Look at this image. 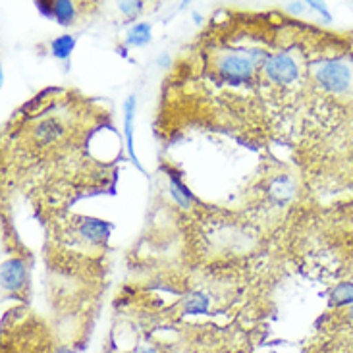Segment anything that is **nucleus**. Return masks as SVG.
Masks as SVG:
<instances>
[{"label":"nucleus","instance_id":"nucleus-1","mask_svg":"<svg viewBox=\"0 0 353 353\" xmlns=\"http://www.w3.org/2000/svg\"><path fill=\"white\" fill-rule=\"evenodd\" d=\"M315 83L326 93L344 95L353 89V64L345 58H323L316 60L313 68Z\"/></svg>","mask_w":353,"mask_h":353},{"label":"nucleus","instance_id":"nucleus-2","mask_svg":"<svg viewBox=\"0 0 353 353\" xmlns=\"http://www.w3.org/2000/svg\"><path fill=\"white\" fill-rule=\"evenodd\" d=\"M255 64V58L249 52L230 50L219 58V74L228 83H245L253 77Z\"/></svg>","mask_w":353,"mask_h":353},{"label":"nucleus","instance_id":"nucleus-3","mask_svg":"<svg viewBox=\"0 0 353 353\" xmlns=\"http://www.w3.org/2000/svg\"><path fill=\"white\" fill-rule=\"evenodd\" d=\"M265 74L276 85H292L299 79V74H301L299 60L292 52H276L267 58Z\"/></svg>","mask_w":353,"mask_h":353},{"label":"nucleus","instance_id":"nucleus-4","mask_svg":"<svg viewBox=\"0 0 353 353\" xmlns=\"http://www.w3.org/2000/svg\"><path fill=\"white\" fill-rule=\"evenodd\" d=\"M28 268L21 263V259H8L2 265V288L6 292H16L26 284Z\"/></svg>","mask_w":353,"mask_h":353},{"label":"nucleus","instance_id":"nucleus-5","mask_svg":"<svg viewBox=\"0 0 353 353\" xmlns=\"http://www.w3.org/2000/svg\"><path fill=\"white\" fill-rule=\"evenodd\" d=\"M37 8L45 12L50 18L58 19L62 26L72 23L76 18V6L74 2H66V0H57V2H37Z\"/></svg>","mask_w":353,"mask_h":353},{"label":"nucleus","instance_id":"nucleus-6","mask_svg":"<svg viewBox=\"0 0 353 353\" xmlns=\"http://www.w3.org/2000/svg\"><path fill=\"white\" fill-rule=\"evenodd\" d=\"M134 112H135V99L134 97H130L124 105L125 147H128V151H130L132 163H134L135 166H139V163H137V157H135V149H134Z\"/></svg>","mask_w":353,"mask_h":353},{"label":"nucleus","instance_id":"nucleus-7","mask_svg":"<svg viewBox=\"0 0 353 353\" xmlns=\"http://www.w3.org/2000/svg\"><path fill=\"white\" fill-rule=\"evenodd\" d=\"M330 305L332 307H350L353 305V284L344 282L336 284L330 292Z\"/></svg>","mask_w":353,"mask_h":353},{"label":"nucleus","instance_id":"nucleus-8","mask_svg":"<svg viewBox=\"0 0 353 353\" xmlns=\"http://www.w3.org/2000/svg\"><path fill=\"white\" fill-rule=\"evenodd\" d=\"M149 41H151V28L147 23H137L128 33V43L135 47H143Z\"/></svg>","mask_w":353,"mask_h":353},{"label":"nucleus","instance_id":"nucleus-9","mask_svg":"<svg viewBox=\"0 0 353 353\" xmlns=\"http://www.w3.org/2000/svg\"><path fill=\"white\" fill-rule=\"evenodd\" d=\"M76 47V41L72 35H62V37H57L52 41V45H50V50H52V54L57 58H68L72 54V50Z\"/></svg>","mask_w":353,"mask_h":353},{"label":"nucleus","instance_id":"nucleus-10","mask_svg":"<svg viewBox=\"0 0 353 353\" xmlns=\"http://www.w3.org/2000/svg\"><path fill=\"white\" fill-rule=\"evenodd\" d=\"M210 307L209 297L205 294H191V297L185 301V313L191 315H199V313H207Z\"/></svg>","mask_w":353,"mask_h":353},{"label":"nucleus","instance_id":"nucleus-11","mask_svg":"<svg viewBox=\"0 0 353 353\" xmlns=\"http://www.w3.org/2000/svg\"><path fill=\"white\" fill-rule=\"evenodd\" d=\"M170 193H172L174 201H176L180 207H183V209H190L191 207L190 191L185 190V188L180 183V180H178V178H174V176H170Z\"/></svg>","mask_w":353,"mask_h":353},{"label":"nucleus","instance_id":"nucleus-12","mask_svg":"<svg viewBox=\"0 0 353 353\" xmlns=\"http://www.w3.org/2000/svg\"><path fill=\"white\" fill-rule=\"evenodd\" d=\"M120 10L125 12L128 16H132V18H134L137 12H141V10H143V2H122V4H120Z\"/></svg>","mask_w":353,"mask_h":353},{"label":"nucleus","instance_id":"nucleus-13","mask_svg":"<svg viewBox=\"0 0 353 353\" xmlns=\"http://www.w3.org/2000/svg\"><path fill=\"white\" fill-rule=\"evenodd\" d=\"M344 315H345V321H347V323H350V325L353 326V305L345 307Z\"/></svg>","mask_w":353,"mask_h":353},{"label":"nucleus","instance_id":"nucleus-14","mask_svg":"<svg viewBox=\"0 0 353 353\" xmlns=\"http://www.w3.org/2000/svg\"><path fill=\"white\" fill-rule=\"evenodd\" d=\"M134 353H159L154 347H139V350H135Z\"/></svg>","mask_w":353,"mask_h":353},{"label":"nucleus","instance_id":"nucleus-15","mask_svg":"<svg viewBox=\"0 0 353 353\" xmlns=\"http://www.w3.org/2000/svg\"><path fill=\"white\" fill-rule=\"evenodd\" d=\"M347 353H353V344L350 345V350H347Z\"/></svg>","mask_w":353,"mask_h":353}]
</instances>
